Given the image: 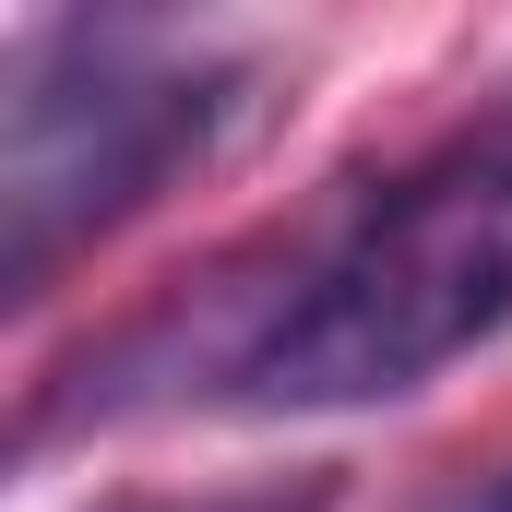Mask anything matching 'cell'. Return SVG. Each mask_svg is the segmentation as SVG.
Instances as JSON below:
<instances>
[{
	"label": "cell",
	"mask_w": 512,
	"mask_h": 512,
	"mask_svg": "<svg viewBox=\"0 0 512 512\" xmlns=\"http://www.w3.org/2000/svg\"><path fill=\"white\" fill-rule=\"evenodd\" d=\"M215 108H227L215 72H155V60L96 48V36L24 60L12 120H0V227H12L0 274H12V298H36L60 251H84L167 167H191L215 143Z\"/></svg>",
	"instance_id": "obj_2"
},
{
	"label": "cell",
	"mask_w": 512,
	"mask_h": 512,
	"mask_svg": "<svg viewBox=\"0 0 512 512\" xmlns=\"http://www.w3.org/2000/svg\"><path fill=\"white\" fill-rule=\"evenodd\" d=\"M227 512H310V489H298V501H227Z\"/></svg>",
	"instance_id": "obj_3"
},
{
	"label": "cell",
	"mask_w": 512,
	"mask_h": 512,
	"mask_svg": "<svg viewBox=\"0 0 512 512\" xmlns=\"http://www.w3.org/2000/svg\"><path fill=\"white\" fill-rule=\"evenodd\" d=\"M501 512H512V489H501Z\"/></svg>",
	"instance_id": "obj_4"
},
{
	"label": "cell",
	"mask_w": 512,
	"mask_h": 512,
	"mask_svg": "<svg viewBox=\"0 0 512 512\" xmlns=\"http://www.w3.org/2000/svg\"><path fill=\"white\" fill-rule=\"evenodd\" d=\"M512 322V108L370 191L346 239L298 262L227 382L251 405H370Z\"/></svg>",
	"instance_id": "obj_1"
}]
</instances>
